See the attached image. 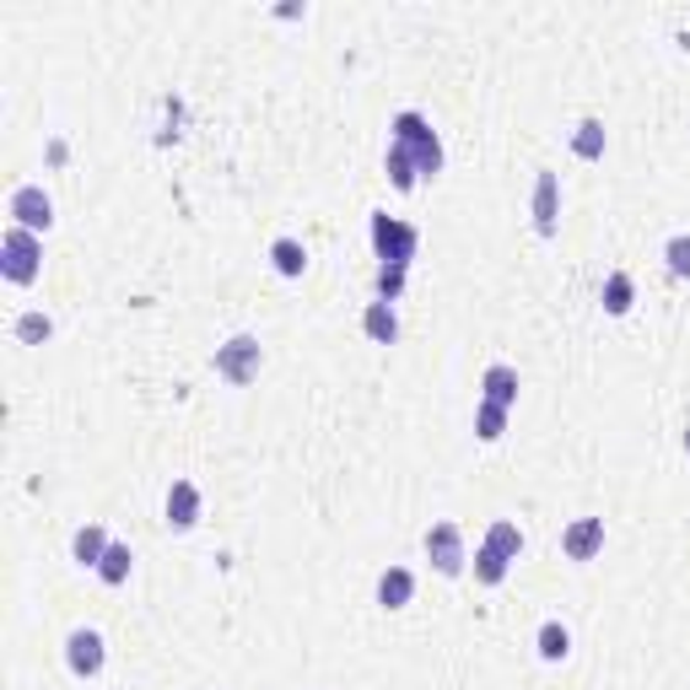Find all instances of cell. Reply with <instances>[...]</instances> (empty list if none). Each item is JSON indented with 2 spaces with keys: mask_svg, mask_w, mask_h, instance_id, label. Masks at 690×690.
<instances>
[{
  "mask_svg": "<svg viewBox=\"0 0 690 690\" xmlns=\"http://www.w3.org/2000/svg\"><path fill=\"white\" fill-rule=\"evenodd\" d=\"M389 141L410 152V163H415V173H421V184H432V178L443 173V141H437V130H432L426 114L400 109V114L389 120Z\"/></svg>",
  "mask_w": 690,
  "mask_h": 690,
  "instance_id": "1",
  "label": "cell"
},
{
  "mask_svg": "<svg viewBox=\"0 0 690 690\" xmlns=\"http://www.w3.org/2000/svg\"><path fill=\"white\" fill-rule=\"evenodd\" d=\"M367 233H372V254H378V265H400V270H410V259L421 254V227H410V222L389 216V210H372Z\"/></svg>",
  "mask_w": 690,
  "mask_h": 690,
  "instance_id": "2",
  "label": "cell"
},
{
  "mask_svg": "<svg viewBox=\"0 0 690 690\" xmlns=\"http://www.w3.org/2000/svg\"><path fill=\"white\" fill-rule=\"evenodd\" d=\"M0 276L11 286H33L43 276V238L28 227H6L0 233Z\"/></svg>",
  "mask_w": 690,
  "mask_h": 690,
  "instance_id": "3",
  "label": "cell"
},
{
  "mask_svg": "<svg viewBox=\"0 0 690 690\" xmlns=\"http://www.w3.org/2000/svg\"><path fill=\"white\" fill-rule=\"evenodd\" d=\"M216 378L222 383H233V389H248L254 378H259V367H265V346H259V334H233V340H222L216 346Z\"/></svg>",
  "mask_w": 690,
  "mask_h": 690,
  "instance_id": "4",
  "label": "cell"
},
{
  "mask_svg": "<svg viewBox=\"0 0 690 690\" xmlns=\"http://www.w3.org/2000/svg\"><path fill=\"white\" fill-rule=\"evenodd\" d=\"M426 562H432L437 577H464L470 550H464V528L453 524V518H437V524L426 528Z\"/></svg>",
  "mask_w": 690,
  "mask_h": 690,
  "instance_id": "5",
  "label": "cell"
},
{
  "mask_svg": "<svg viewBox=\"0 0 690 690\" xmlns=\"http://www.w3.org/2000/svg\"><path fill=\"white\" fill-rule=\"evenodd\" d=\"M6 216H11V227H28V233L43 238V233L54 227V200H49L43 184H17L11 200H6Z\"/></svg>",
  "mask_w": 690,
  "mask_h": 690,
  "instance_id": "6",
  "label": "cell"
},
{
  "mask_svg": "<svg viewBox=\"0 0 690 690\" xmlns=\"http://www.w3.org/2000/svg\"><path fill=\"white\" fill-rule=\"evenodd\" d=\"M103 663H109V642H103V631L76 626V631L65 637V669H71L76 680H97Z\"/></svg>",
  "mask_w": 690,
  "mask_h": 690,
  "instance_id": "7",
  "label": "cell"
},
{
  "mask_svg": "<svg viewBox=\"0 0 690 690\" xmlns=\"http://www.w3.org/2000/svg\"><path fill=\"white\" fill-rule=\"evenodd\" d=\"M200 513H205V496L195 481H173L167 486V502H163V524L173 534H189V528H200Z\"/></svg>",
  "mask_w": 690,
  "mask_h": 690,
  "instance_id": "8",
  "label": "cell"
},
{
  "mask_svg": "<svg viewBox=\"0 0 690 690\" xmlns=\"http://www.w3.org/2000/svg\"><path fill=\"white\" fill-rule=\"evenodd\" d=\"M534 233L539 238H556L562 233V178L550 167L534 173Z\"/></svg>",
  "mask_w": 690,
  "mask_h": 690,
  "instance_id": "9",
  "label": "cell"
},
{
  "mask_svg": "<svg viewBox=\"0 0 690 690\" xmlns=\"http://www.w3.org/2000/svg\"><path fill=\"white\" fill-rule=\"evenodd\" d=\"M605 550V518H571L562 528V556L567 562H594Z\"/></svg>",
  "mask_w": 690,
  "mask_h": 690,
  "instance_id": "10",
  "label": "cell"
},
{
  "mask_svg": "<svg viewBox=\"0 0 690 690\" xmlns=\"http://www.w3.org/2000/svg\"><path fill=\"white\" fill-rule=\"evenodd\" d=\"M518 389H524V383H518V367L513 362H491L486 372H481V400H486V405L513 410L518 405Z\"/></svg>",
  "mask_w": 690,
  "mask_h": 690,
  "instance_id": "11",
  "label": "cell"
},
{
  "mask_svg": "<svg viewBox=\"0 0 690 690\" xmlns=\"http://www.w3.org/2000/svg\"><path fill=\"white\" fill-rule=\"evenodd\" d=\"M109 545H114V539H109V528H103V524H82L76 534H71V562L97 571V562L109 556Z\"/></svg>",
  "mask_w": 690,
  "mask_h": 690,
  "instance_id": "12",
  "label": "cell"
},
{
  "mask_svg": "<svg viewBox=\"0 0 690 690\" xmlns=\"http://www.w3.org/2000/svg\"><path fill=\"white\" fill-rule=\"evenodd\" d=\"M362 334L372 340V346H394L400 340V313H394V302H367V313H362Z\"/></svg>",
  "mask_w": 690,
  "mask_h": 690,
  "instance_id": "13",
  "label": "cell"
},
{
  "mask_svg": "<svg viewBox=\"0 0 690 690\" xmlns=\"http://www.w3.org/2000/svg\"><path fill=\"white\" fill-rule=\"evenodd\" d=\"M415 599V571L410 567H389L378 577V605L383 609H405Z\"/></svg>",
  "mask_w": 690,
  "mask_h": 690,
  "instance_id": "14",
  "label": "cell"
},
{
  "mask_svg": "<svg viewBox=\"0 0 690 690\" xmlns=\"http://www.w3.org/2000/svg\"><path fill=\"white\" fill-rule=\"evenodd\" d=\"M599 302H605L609 319H626V313H631V302H637V281H631L626 270L605 276V286H599Z\"/></svg>",
  "mask_w": 690,
  "mask_h": 690,
  "instance_id": "15",
  "label": "cell"
},
{
  "mask_svg": "<svg viewBox=\"0 0 690 690\" xmlns=\"http://www.w3.org/2000/svg\"><path fill=\"white\" fill-rule=\"evenodd\" d=\"M534 652L545 658V663H567L571 658V631L562 620H545L539 631H534Z\"/></svg>",
  "mask_w": 690,
  "mask_h": 690,
  "instance_id": "16",
  "label": "cell"
},
{
  "mask_svg": "<svg viewBox=\"0 0 690 690\" xmlns=\"http://www.w3.org/2000/svg\"><path fill=\"white\" fill-rule=\"evenodd\" d=\"M270 265H276V276H286V281H302L308 276V248L297 244V238H276L270 244Z\"/></svg>",
  "mask_w": 690,
  "mask_h": 690,
  "instance_id": "17",
  "label": "cell"
},
{
  "mask_svg": "<svg viewBox=\"0 0 690 690\" xmlns=\"http://www.w3.org/2000/svg\"><path fill=\"white\" fill-rule=\"evenodd\" d=\"M481 545H491V550H496V556H507V562H518V556H524V528L513 524V518H491Z\"/></svg>",
  "mask_w": 690,
  "mask_h": 690,
  "instance_id": "18",
  "label": "cell"
},
{
  "mask_svg": "<svg viewBox=\"0 0 690 690\" xmlns=\"http://www.w3.org/2000/svg\"><path fill=\"white\" fill-rule=\"evenodd\" d=\"M130 571H135V550H130L124 539H114V545H109V556L97 562V583H109V588H124V583H130Z\"/></svg>",
  "mask_w": 690,
  "mask_h": 690,
  "instance_id": "19",
  "label": "cell"
},
{
  "mask_svg": "<svg viewBox=\"0 0 690 690\" xmlns=\"http://www.w3.org/2000/svg\"><path fill=\"white\" fill-rule=\"evenodd\" d=\"M605 146H609L605 120H583L577 130H571V152H577L583 163H599V157H605Z\"/></svg>",
  "mask_w": 690,
  "mask_h": 690,
  "instance_id": "20",
  "label": "cell"
},
{
  "mask_svg": "<svg viewBox=\"0 0 690 690\" xmlns=\"http://www.w3.org/2000/svg\"><path fill=\"white\" fill-rule=\"evenodd\" d=\"M383 173H389V184H394L400 195H410V189L421 184V173H415V163H410V152H405V146H394V141H389V157H383Z\"/></svg>",
  "mask_w": 690,
  "mask_h": 690,
  "instance_id": "21",
  "label": "cell"
},
{
  "mask_svg": "<svg viewBox=\"0 0 690 690\" xmlns=\"http://www.w3.org/2000/svg\"><path fill=\"white\" fill-rule=\"evenodd\" d=\"M470 567H475V583L502 588V583H507V571H513V562H507V556H496L491 545H475V562H470Z\"/></svg>",
  "mask_w": 690,
  "mask_h": 690,
  "instance_id": "22",
  "label": "cell"
},
{
  "mask_svg": "<svg viewBox=\"0 0 690 690\" xmlns=\"http://www.w3.org/2000/svg\"><path fill=\"white\" fill-rule=\"evenodd\" d=\"M507 415H513V410L481 400V405H475V437H481V443H502V437H507Z\"/></svg>",
  "mask_w": 690,
  "mask_h": 690,
  "instance_id": "23",
  "label": "cell"
},
{
  "mask_svg": "<svg viewBox=\"0 0 690 690\" xmlns=\"http://www.w3.org/2000/svg\"><path fill=\"white\" fill-rule=\"evenodd\" d=\"M11 329H17L22 346H49V340H54V319H49V313H22Z\"/></svg>",
  "mask_w": 690,
  "mask_h": 690,
  "instance_id": "24",
  "label": "cell"
},
{
  "mask_svg": "<svg viewBox=\"0 0 690 690\" xmlns=\"http://www.w3.org/2000/svg\"><path fill=\"white\" fill-rule=\"evenodd\" d=\"M663 265H669L680 281H690V233H674V238L663 244Z\"/></svg>",
  "mask_w": 690,
  "mask_h": 690,
  "instance_id": "25",
  "label": "cell"
},
{
  "mask_svg": "<svg viewBox=\"0 0 690 690\" xmlns=\"http://www.w3.org/2000/svg\"><path fill=\"white\" fill-rule=\"evenodd\" d=\"M405 297V270L400 265H378V302H400Z\"/></svg>",
  "mask_w": 690,
  "mask_h": 690,
  "instance_id": "26",
  "label": "cell"
},
{
  "mask_svg": "<svg viewBox=\"0 0 690 690\" xmlns=\"http://www.w3.org/2000/svg\"><path fill=\"white\" fill-rule=\"evenodd\" d=\"M276 17H281V22H297V17H308V6H276Z\"/></svg>",
  "mask_w": 690,
  "mask_h": 690,
  "instance_id": "27",
  "label": "cell"
},
{
  "mask_svg": "<svg viewBox=\"0 0 690 690\" xmlns=\"http://www.w3.org/2000/svg\"><path fill=\"white\" fill-rule=\"evenodd\" d=\"M686 453H690V432H686Z\"/></svg>",
  "mask_w": 690,
  "mask_h": 690,
  "instance_id": "28",
  "label": "cell"
}]
</instances>
